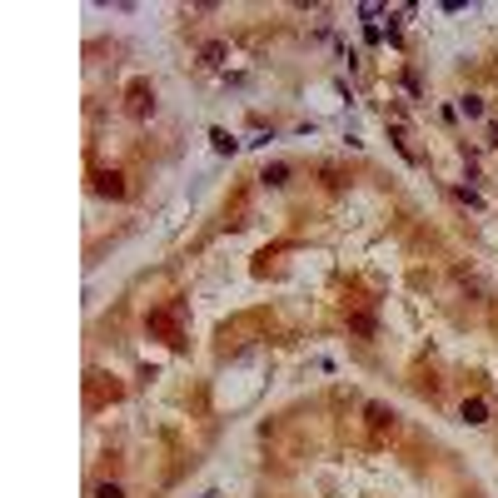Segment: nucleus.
Returning a JSON list of instances; mask_svg holds the SVG:
<instances>
[{
  "label": "nucleus",
  "mask_w": 498,
  "mask_h": 498,
  "mask_svg": "<svg viewBox=\"0 0 498 498\" xmlns=\"http://www.w3.org/2000/svg\"><path fill=\"white\" fill-rule=\"evenodd\" d=\"M150 110H155V90H150V80H135V85H130V115H135V120H144Z\"/></svg>",
  "instance_id": "nucleus-1"
},
{
  "label": "nucleus",
  "mask_w": 498,
  "mask_h": 498,
  "mask_svg": "<svg viewBox=\"0 0 498 498\" xmlns=\"http://www.w3.org/2000/svg\"><path fill=\"white\" fill-rule=\"evenodd\" d=\"M459 419H464V424H473V429H479V424H488V399H464Z\"/></svg>",
  "instance_id": "nucleus-2"
},
{
  "label": "nucleus",
  "mask_w": 498,
  "mask_h": 498,
  "mask_svg": "<svg viewBox=\"0 0 498 498\" xmlns=\"http://www.w3.org/2000/svg\"><path fill=\"white\" fill-rule=\"evenodd\" d=\"M95 195H110V199H120V195H124V180H120L115 170H100V175H95Z\"/></svg>",
  "instance_id": "nucleus-3"
},
{
  "label": "nucleus",
  "mask_w": 498,
  "mask_h": 498,
  "mask_svg": "<svg viewBox=\"0 0 498 498\" xmlns=\"http://www.w3.org/2000/svg\"><path fill=\"white\" fill-rule=\"evenodd\" d=\"M364 413H369L374 429H393V409H384V404H364Z\"/></svg>",
  "instance_id": "nucleus-4"
},
{
  "label": "nucleus",
  "mask_w": 498,
  "mask_h": 498,
  "mask_svg": "<svg viewBox=\"0 0 498 498\" xmlns=\"http://www.w3.org/2000/svg\"><path fill=\"white\" fill-rule=\"evenodd\" d=\"M199 55H204V65H210V70H219V65H224V55H230V50H224V40H210V45H204Z\"/></svg>",
  "instance_id": "nucleus-5"
},
{
  "label": "nucleus",
  "mask_w": 498,
  "mask_h": 498,
  "mask_svg": "<svg viewBox=\"0 0 498 498\" xmlns=\"http://www.w3.org/2000/svg\"><path fill=\"white\" fill-rule=\"evenodd\" d=\"M210 140H215V150H219V155H235V150H239V140H235L230 130H210Z\"/></svg>",
  "instance_id": "nucleus-6"
},
{
  "label": "nucleus",
  "mask_w": 498,
  "mask_h": 498,
  "mask_svg": "<svg viewBox=\"0 0 498 498\" xmlns=\"http://www.w3.org/2000/svg\"><path fill=\"white\" fill-rule=\"evenodd\" d=\"M264 184H274V190H279V184L289 180V164H264V175H259Z\"/></svg>",
  "instance_id": "nucleus-7"
},
{
  "label": "nucleus",
  "mask_w": 498,
  "mask_h": 498,
  "mask_svg": "<svg viewBox=\"0 0 498 498\" xmlns=\"http://www.w3.org/2000/svg\"><path fill=\"white\" fill-rule=\"evenodd\" d=\"M459 115L479 120V115H484V100H479V95H464V100H459Z\"/></svg>",
  "instance_id": "nucleus-8"
},
{
  "label": "nucleus",
  "mask_w": 498,
  "mask_h": 498,
  "mask_svg": "<svg viewBox=\"0 0 498 498\" xmlns=\"http://www.w3.org/2000/svg\"><path fill=\"white\" fill-rule=\"evenodd\" d=\"M95 498H124L120 484H95Z\"/></svg>",
  "instance_id": "nucleus-9"
},
{
  "label": "nucleus",
  "mask_w": 498,
  "mask_h": 498,
  "mask_svg": "<svg viewBox=\"0 0 498 498\" xmlns=\"http://www.w3.org/2000/svg\"><path fill=\"white\" fill-rule=\"evenodd\" d=\"M488 144H498V120H488Z\"/></svg>",
  "instance_id": "nucleus-10"
}]
</instances>
